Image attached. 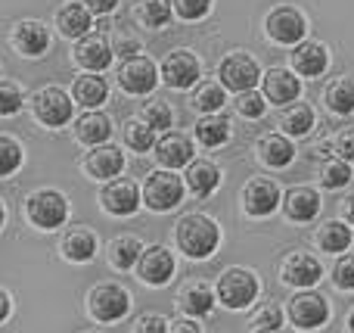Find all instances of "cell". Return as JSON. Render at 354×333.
Wrapping results in <instances>:
<instances>
[{
  "instance_id": "d590c367",
  "label": "cell",
  "mask_w": 354,
  "mask_h": 333,
  "mask_svg": "<svg viewBox=\"0 0 354 333\" xmlns=\"http://www.w3.org/2000/svg\"><path fill=\"white\" fill-rule=\"evenodd\" d=\"M189 103H193V109L205 112V116H214V112L224 106V87L214 84V81H202V84L193 91Z\"/></svg>"
},
{
  "instance_id": "4dcf8cb0",
  "label": "cell",
  "mask_w": 354,
  "mask_h": 333,
  "mask_svg": "<svg viewBox=\"0 0 354 333\" xmlns=\"http://www.w3.org/2000/svg\"><path fill=\"white\" fill-rule=\"evenodd\" d=\"M56 25L66 37H84L91 31V12L84 3H68L56 12Z\"/></svg>"
},
{
  "instance_id": "d6a6232c",
  "label": "cell",
  "mask_w": 354,
  "mask_h": 333,
  "mask_svg": "<svg viewBox=\"0 0 354 333\" xmlns=\"http://www.w3.org/2000/svg\"><path fill=\"white\" fill-rule=\"evenodd\" d=\"M280 128L286 131V137H305L314 128V109L308 103H292L283 109Z\"/></svg>"
},
{
  "instance_id": "e575fe53",
  "label": "cell",
  "mask_w": 354,
  "mask_h": 333,
  "mask_svg": "<svg viewBox=\"0 0 354 333\" xmlns=\"http://www.w3.org/2000/svg\"><path fill=\"white\" fill-rule=\"evenodd\" d=\"M134 19L147 28H162L171 19V0H137Z\"/></svg>"
},
{
  "instance_id": "11a10c76",
  "label": "cell",
  "mask_w": 354,
  "mask_h": 333,
  "mask_svg": "<svg viewBox=\"0 0 354 333\" xmlns=\"http://www.w3.org/2000/svg\"><path fill=\"white\" fill-rule=\"evenodd\" d=\"M348 333H354V309H351V315H348Z\"/></svg>"
},
{
  "instance_id": "4fadbf2b",
  "label": "cell",
  "mask_w": 354,
  "mask_h": 333,
  "mask_svg": "<svg viewBox=\"0 0 354 333\" xmlns=\"http://www.w3.org/2000/svg\"><path fill=\"white\" fill-rule=\"evenodd\" d=\"M264 28H268L270 41L277 44H299L305 37L308 25H305V16L295 6H277V10H270Z\"/></svg>"
},
{
  "instance_id": "f35d334b",
  "label": "cell",
  "mask_w": 354,
  "mask_h": 333,
  "mask_svg": "<svg viewBox=\"0 0 354 333\" xmlns=\"http://www.w3.org/2000/svg\"><path fill=\"white\" fill-rule=\"evenodd\" d=\"M124 143L137 153H149L156 147V131L143 122H128L124 125Z\"/></svg>"
},
{
  "instance_id": "2e32d148",
  "label": "cell",
  "mask_w": 354,
  "mask_h": 333,
  "mask_svg": "<svg viewBox=\"0 0 354 333\" xmlns=\"http://www.w3.org/2000/svg\"><path fill=\"white\" fill-rule=\"evenodd\" d=\"M153 150L165 172H174V168H183L187 162H193V141H189L187 134H177V131L162 134Z\"/></svg>"
},
{
  "instance_id": "7dc6e473",
  "label": "cell",
  "mask_w": 354,
  "mask_h": 333,
  "mask_svg": "<svg viewBox=\"0 0 354 333\" xmlns=\"http://www.w3.org/2000/svg\"><path fill=\"white\" fill-rule=\"evenodd\" d=\"M134 333H168V321L162 315H143L134 324Z\"/></svg>"
},
{
  "instance_id": "f6af8a7d",
  "label": "cell",
  "mask_w": 354,
  "mask_h": 333,
  "mask_svg": "<svg viewBox=\"0 0 354 333\" xmlns=\"http://www.w3.org/2000/svg\"><path fill=\"white\" fill-rule=\"evenodd\" d=\"M333 284L339 290H354V255H339L333 265Z\"/></svg>"
},
{
  "instance_id": "9f6ffc18",
  "label": "cell",
  "mask_w": 354,
  "mask_h": 333,
  "mask_svg": "<svg viewBox=\"0 0 354 333\" xmlns=\"http://www.w3.org/2000/svg\"><path fill=\"white\" fill-rule=\"evenodd\" d=\"M277 333H295V330H277Z\"/></svg>"
},
{
  "instance_id": "44dd1931",
  "label": "cell",
  "mask_w": 354,
  "mask_h": 333,
  "mask_svg": "<svg viewBox=\"0 0 354 333\" xmlns=\"http://www.w3.org/2000/svg\"><path fill=\"white\" fill-rule=\"evenodd\" d=\"M301 93V81L295 78L292 72H286V69H270L268 75H264V100H270V103H295Z\"/></svg>"
},
{
  "instance_id": "f5cc1de1",
  "label": "cell",
  "mask_w": 354,
  "mask_h": 333,
  "mask_svg": "<svg viewBox=\"0 0 354 333\" xmlns=\"http://www.w3.org/2000/svg\"><path fill=\"white\" fill-rule=\"evenodd\" d=\"M342 212H345V222L354 224V193L351 197H345V203H342Z\"/></svg>"
},
{
  "instance_id": "ab89813d",
  "label": "cell",
  "mask_w": 354,
  "mask_h": 333,
  "mask_svg": "<svg viewBox=\"0 0 354 333\" xmlns=\"http://www.w3.org/2000/svg\"><path fill=\"white\" fill-rule=\"evenodd\" d=\"M348 181H351V165L342 159H330L324 165V172H320V184H324L326 190H342Z\"/></svg>"
},
{
  "instance_id": "9a60e30c",
  "label": "cell",
  "mask_w": 354,
  "mask_h": 333,
  "mask_svg": "<svg viewBox=\"0 0 354 333\" xmlns=\"http://www.w3.org/2000/svg\"><path fill=\"white\" fill-rule=\"evenodd\" d=\"M196 78H199V60L189 50H174V53L165 56V62H162V81L168 87L187 91L189 84H196Z\"/></svg>"
},
{
  "instance_id": "9c48e42d",
  "label": "cell",
  "mask_w": 354,
  "mask_h": 333,
  "mask_svg": "<svg viewBox=\"0 0 354 333\" xmlns=\"http://www.w3.org/2000/svg\"><path fill=\"white\" fill-rule=\"evenodd\" d=\"M100 206H103V212H109V215H115V218H128V215H134L137 206H140V190H137V184L128 178L106 181V187L100 190Z\"/></svg>"
},
{
  "instance_id": "52a82bcc",
  "label": "cell",
  "mask_w": 354,
  "mask_h": 333,
  "mask_svg": "<svg viewBox=\"0 0 354 333\" xmlns=\"http://www.w3.org/2000/svg\"><path fill=\"white\" fill-rule=\"evenodd\" d=\"M218 78H221V87L245 93V91H255V84L261 81V69H258V62L249 53H239L236 50V53H230L221 62Z\"/></svg>"
},
{
  "instance_id": "603a6c76",
  "label": "cell",
  "mask_w": 354,
  "mask_h": 333,
  "mask_svg": "<svg viewBox=\"0 0 354 333\" xmlns=\"http://www.w3.org/2000/svg\"><path fill=\"white\" fill-rule=\"evenodd\" d=\"M292 66H295V72L305 75V78H317V75H324L326 66H330V53H326V47L320 41H301L292 53Z\"/></svg>"
},
{
  "instance_id": "60d3db41",
  "label": "cell",
  "mask_w": 354,
  "mask_h": 333,
  "mask_svg": "<svg viewBox=\"0 0 354 333\" xmlns=\"http://www.w3.org/2000/svg\"><path fill=\"white\" fill-rule=\"evenodd\" d=\"M22 165V147L12 137H0V178L12 174Z\"/></svg>"
},
{
  "instance_id": "30bf717a",
  "label": "cell",
  "mask_w": 354,
  "mask_h": 333,
  "mask_svg": "<svg viewBox=\"0 0 354 333\" xmlns=\"http://www.w3.org/2000/svg\"><path fill=\"white\" fill-rule=\"evenodd\" d=\"M118 84H122V91L134 93V97L149 93L159 84V69H156V62L147 60V56H131V60H124L122 66H118Z\"/></svg>"
},
{
  "instance_id": "ee69618b",
  "label": "cell",
  "mask_w": 354,
  "mask_h": 333,
  "mask_svg": "<svg viewBox=\"0 0 354 333\" xmlns=\"http://www.w3.org/2000/svg\"><path fill=\"white\" fill-rule=\"evenodd\" d=\"M171 10L187 22H196V19H202L212 10V0H171Z\"/></svg>"
},
{
  "instance_id": "8d00e7d4",
  "label": "cell",
  "mask_w": 354,
  "mask_h": 333,
  "mask_svg": "<svg viewBox=\"0 0 354 333\" xmlns=\"http://www.w3.org/2000/svg\"><path fill=\"white\" fill-rule=\"evenodd\" d=\"M280 327H283V309L277 303H261V309H255L249 318L252 333H277Z\"/></svg>"
},
{
  "instance_id": "c3c4849f",
  "label": "cell",
  "mask_w": 354,
  "mask_h": 333,
  "mask_svg": "<svg viewBox=\"0 0 354 333\" xmlns=\"http://www.w3.org/2000/svg\"><path fill=\"white\" fill-rule=\"evenodd\" d=\"M112 56H122V60L140 56V41H137V37H118V41L112 44Z\"/></svg>"
},
{
  "instance_id": "8fae6325",
  "label": "cell",
  "mask_w": 354,
  "mask_h": 333,
  "mask_svg": "<svg viewBox=\"0 0 354 333\" xmlns=\"http://www.w3.org/2000/svg\"><path fill=\"white\" fill-rule=\"evenodd\" d=\"M280 187L270 178H252L243 190V209L249 218H268L280 209Z\"/></svg>"
},
{
  "instance_id": "4316f807",
  "label": "cell",
  "mask_w": 354,
  "mask_h": 333,
  "mask_svg": "<svg viewBox=\"0 0 354 333\" xmlns=\"http://www.w3.org/2000/svg\"><path fill=\"white\" fill-rule=\"evenodd\" d=\"M75 137L84 147H103L112 137V122L103 112H84V116L75 122Z\"/></svg>"
},
{
  "instance_id": "cb8c5ba5",
  "label": "cell",
  "mask_w": 354,
  "mask_h": 333,
  "mask_svg": "<svg viewBox=\"0 0 354 333\" xmlns=\"http://www.w3.org/2000/svg\"><path fill=\"white\" fill-rule=\"evenodd\" d=\"M10 41L22 56H41V53H47V47H50L47 28H44L41 22H31V19L28 22H19L16 28H12Z\"/></svg>"
},
{
  "instance_id": "f546056e",
  "label": "cell",
  "mask_w": 354,
  "mask_h": 333,
  "mask_svg": "<svg viewBox=\"0 0 354 333\" xmlns=\"http://www.w3.org/2000/svg\"><path fill=\"white\" fill-rule=\"evenodd\" d=\"M75 100H78L81 106H87V109H93V106H100L106 100V93H109V84H106V78H100L97 72H84L75 78Z\"/></svg>"
},
{
  "instance_id": "f1b7e54d",
  "label": "cell",
  "mask_w": 354,
  "mask_h": 333,
  "mask_svg": "<svg viewBox=\"0 0 354 333\" xmlns=\"http://www.w3.org/2000/svg\"><path fill=\"white\" fill-rule=\"evenodd\" d=\"M317 246L324 249V253H345V249L351 246V240H354V234H351V228L345 222H324L317 228Z\"/></svg>"
},
{
  "instance_id": "5bb4252c",
  "label": "cell",
  "mask_w": 354,
  "mask_h": 333,
  "mask_svg": "<svg viewBox=\"0 0 354 333\" xmlns=\"http://www.w3.org/2000/svg\"><path fill=\"white\" fill-rule=\"evenodd\" d=\"M174 268H177V262L165 246H147L140 262H137V274L149 287H165L174 278Z\"/></svg>"
},
{
  "instance_id": "db71d44e",
  "label": "cell",
  "mask_w": 354,
  "mask_h": 333,
  "mask_svg": "<svg viewBox=\"0 0 354 333\" xmlns=\"http://www.w3.org/2000/svg\"><path fill=\"white\" fill-rule=\"evenodd\" d=\"M3 222H6V209H3V203H0V228H3Z\"/></svg>"
},
{
  "instance_id": "7402d4cb",
  "label": "cell",
  "mask_w": 354,
  "mask_h": 333,
  "mask_svg": "<svg viewBox=\"0 0 354 333\" xmlns=\"http://www.w3.org/2000/svg\"><path fill=\"white\" fill-rule=\"evenodd\" d=\"M59 253H62V259L75 262V265H84V262H91L97 255V237L87 228H72L62 234Z\"/></svg>"
},
{
  "instance_id": "d6986e66",
  "label": "cell",
  "mask_w": 354,
  "mask_h": 333,
  "mask_svg": "<svg viewBox=\"0 0 354 333\" xmlns=\"http://www.w3.org/2000/svg\"><path fill=\"white\" fill-rule=\"evenodd\" d=\"M84 172L97 181H115L124 172V153L118 147H97L87 153L84 159Z\"/></svg>"
},
{
  "instance_id": "e0dca14e",
  "label": "cell",
  "mask_w": 354,
  "mask_h": 333,
  "mask_svg": "<svg viewBox=\"0 0 354 333\" xmlns=\"http://www.w3.org/2000/svg\"><path fill=\"white\" fill-rule=\"evenodd\" d=\"M280 206H283L289 222L305 224V222H311V218H317L320 193L314 190V187H292V190H286V197L280 199Z\"/></svg>"
},
{
  "instance_id": "277c9868",
  "label": "cell",
  "mask_w": 354,
  "mask_h": 333,
  "mask_svg": "<svg viewBox=\"0 0 354 333\" xmlns=\"http://www.w3.org/2000/svg\"><path fill=\"white\" fill-rule=\"evenodd\" d=\"M87 312L100 324H115L131 312V293L122 284H97L87 293Z\"/></svg>"
},
{
  "instance_id": "83f0119b",
  "label": "cell",
  "mask_w": 354,
  "mask_h": 333,
  "mask_svg": "<svg viewBox=\"0 0 354 333\" xmlns=\"http://www.w3.org/2000/svg\"><path fill=\"white\" fill-rule=\"evenodd\" d=\"M143 249H147V246L140 243V237H134V234H122V237H115V240H109L106 259H109V265H112V268H118V271H128V268H134L137 262H140Z\"/></svg>"
},
{
  "instance_id": "8992f818",
  "label": "cell",
  "mask_w": 354,
  "mask_h": 333,
  "mask_svg": "<svg viewBox=\"0 0 354 333\" xmlns=\"http://www.w3.org/2000/svg\"><path fill=\"white\" fill-rule=\"evenodd\" d=\"M286 315L299 330H317V327H324V324L330 321V303H326L320 293L301 290V293H295V296L289 299Z\"/></svg>"
},
{
  "instance_id": "836d02e7",
  "label": "cell",
  "mask_w": 354,
  "mask_h": 333,
  "mask_svg": "<svg viewBox=\"0 0 354 333\" xmlns=\"http://www.w3.org/2000/svg\"><path fill=\"white\" fill-rule=\"evenodd\" d=\"M326 106H330V112H336V116H351L354 112V78L342 75V78L333 81V84L326 87Z\"/></svg>"
},
{
  "instance_id": "ffe728a7",
  "label": "cell",
  "mask_w": 354,
  "mask_h": 333,
  "mask_svg": "<svg viewBox=\"0 0 354 333\" xmlns=\"http://www.w3.org/2000/svg\"><path fill=\"white\" fill-rule=\"evenodd\" d=\"M75 62L84 72H103L112 62V47L103 35H87L75 44Z\"/></svg>"
},
{
  "instance_id": "816d5d0a",
  "label": "cell",
  "mask_w": 354,
  "mask_h": 333,
  "mask_svg": "<svg viewBox=\"0 0 354 333\" xmlns=\"http://www.w3.org/2000/svg\"><path fill=\"white\" fill-rule=\"evenodd\" d=\"M10 312H12V296L6 290H0V324L10 318Z\"/></svg>"
},
{
  "instance_id": "74e56055",
  "label": "cell",
  "mask_w": 354,
  "mask_h": 333,
  "mask_svg": "<svg viewBox=\"0 0 354 333\" xmlns=\"http://www.w3.org/2000/svg\"><path fill=\"white\" fill-rule=\"evenodd\" d=\"M143 125H149L153 131H162V134H168V128L174 125V112L168 103H162V100H153V103L143 106Z\"/></svg>"
},
{
  "instance_id": "f907efd6",
  "label": "cell",
  "mask_w": 354,
  "mask_h": 333,
  "mask_svg": "<svg viewBox=\"0 0 354 333\" xmlns=\"http://www.w3.org/2000/svg\"><path fill=\"white\" fill-rule=\"evenodd\" d=\"M168 333H202V327L193 321V318H180V321L168 324Z\"/></svg>"
},
{
  "instance_id": "ac0fdd59",
  "label": "cell",
  "mask_w": 354,
  "mask_h": 333,
  "mask_svg": "<svg viewBox=\"0 0 354 333\" xmlns=\"http://www.w3.org/2000/svg\"><path fill=\"white\" fill-rule=\"evenodd\" d=\"M214 305V290L205 280H187L177 293V309L187 318H205Z\"/></svg>"
},
{
  "instance_id": "7bdbcfd3",
  "label": "cell",
  "mask_w": 354,
  "mask_h": 333,
  "mask_svg": "<svg viewBox=\"0 0 354 333\" xmlns=\"http://www.w3.org/2000/svg\"><path fill=\"white\" fill-rule=\"evenodd\" d=\"M236 109H239V116H245V118H261L268 103H264V97L258 91H245L236 97Z\"/></svg>"
},
{
  "instance_id": "6da1fadb",
  "label": "cell",
  "mask_w": 354,
  "mask_h": 333,
  "mask_svg": "<svg viewBox=\"0 0 354 333\" xmlns=\"http://www.w3.org/2000/svg\"><path fill=\"white\" fill-rule=\"evenodd\" d=\"M174 240L177 249H180L187 259H208V255L218 249L221 243V228L218 222H212L208 215H183L174 228Z\"/></svg>"
},
{
  "instance_id": "484cf974",
  "label": "cell",
  "mask_w": 354,
  "mask_h": 333,
  "mask_svg": "<svg viewBox=\"0 0 354 333\" xmlns=\"http://www.w3.org/2000/svg\"><path fill=\"white\" fill-rule=\"evenodd\" d=\"M255 150H258V159L268 168H286L295 159V147L286 134H264L255 143Z\"/></svg>"
},
{
  "instance_id": "1f68e13d",
  "label": "cell",
  "mask_w": 354,
  "mask_h": 333,
  "mask_svg": "<svg viewBox=\"0 0 354 333\" xmlns=\"http://www.w3.org/2000/svg\"><path fill=\"white\" fill-rule=\"evenodd\" d=\"M196 141L202 147L214 150V147H224L230 141V122L224 116H205L196 122Z\"/></svg>"
},
{
  "instance_id": "ba28073f",
  "label": "cell",
  "mask_w": 354,
  "mask_h": 333,
  "mask_svg": "<svg viewBox=\"0 0 354 333\" xmlns=\"http://www.w3.org/2000/svg\"><path fill=\"white\" fill-rule=\"evenodd\" d=\"M75 103L68 100V93L62 87H44L35 97V118L47 128H62L72 118Z\"/></svg>"
},
{
  "instance_id": "d4e9b609",
  "label": "cell",
  "mask_w": 354,
  "mask_h": 333,
  "mask_svg": "<svg viewBox=\"0 0 354 333\" xmlns=\"http://www.w3.org/2000/svg\"><path fill=\"white\" fill-rule=\"evenodd\" d=\"M218 184H221V168L214 165V162H208V159L189 162V168H187V190L193 193L196 199L212 197V193L218 190Z\"/></svg>"
},
{
  "instance_id": "b9f144b4",
  "label": "cell",
  "mask_w": 354,
  "mask_h": 333,
  "mask_svg": "<svg viewBox=\"0 0 354 333\" xmlns=\"http://www.w3.org/2000/svg\"><path fill=\"white\" fill-rule=\"evenodd\" d=\"M22 109V87L0 78V116H16Z\"/></svg>"
},
{
  "instance_id": "5b68a950",
  "label": "cell",
  "mask_w": 354,
  "mask_h": 333,
  "mask_svg": "<svg viewBox=\"0 0 354 333\" xmlns=\"http://www.w3.org/2000/svg\"><path fill=\"white\" fill-rule=\"evenodd\" d=\"M25 215L35 228L41 231H56L66 224L68 218V199L62 197L59 190H35L28 199H25Z\"/></svg>"
},
{
  "instance_id": "7c38bea8",
  "label": "cell",
  "mask_w": 354,
  "mask_h": 333,
  "mask_svg": "<svg viewBox=\"0 0 354 333\" xmlns=\"http://www.w3.org/2000/svg\"><path fill=\"white\" fill-rule=\"evenodd\" d=\"M320 278H324V265L311 253H292L280 265V280L289 287H299V290H311Z\"/></svg>"
},
{
  "instance_id": "bcb514c9",
  "label": "cell",
  "mask_w": 354,
  "mask_h": 333,
  "mask_svg": "<svg viewBox=\"0 0 354 333\" xmlns=\"http://www.w3.org/2000/svg\"><path fill=\"white\" fill-rule=\"evenodd\" d=\"M333 150L339 153V159L342 162H354V128L342 131V134L333 141Z\"/></svg>"
},
{
  "instance_id": "3957f363",
  "label": "cell",
  "mask_w": 354,
  "mask_h": 333,
  "mask_svg": "<svg viewBox=\"0 0 354 333\" xmlns=\"http://www.w3.org/2000/svg\"><path fill=\"white\" fill-rule=\"evenodd\" d=\"M183 190H187V187H183L180 174L159 168V172L147 174V184H143V190H140V203L153 212H171L180 206Z\"/></svg>"
},
{
  "instance_id": "681fc988",
  "label": "cell",
  "mask_w": 354,
  "mask_h": 333,
  "mask_svg": "<svg viewBox=\"0 0 354 333\" xmlns=\"http://www.w3.org/2000/svg\"><path fill=\"white\" fill-rule=\"evenodd\" d=\"M84 3H87V12H91V16L93 12H97V16H106V12L115 10L118 0H84Z\"/></svg>"
},
{
  "instance_id": "7a4b0ae2",
  "label": "cell",
  "mask_w": 354,
  "mask_h": 333,
  "mask_svg": "<svg viewBox=\"0 0 354 333\" xmlns=\"http://www.w3.org/2000/svg\"><path fill=\"white\" fill-rule=\"evenodd\" d=\"M258 293H261V284H258L255 271L239 268V265L221 271L218 287H214V299H218L221 305H227V309H233V312L249 309V305L258 299Z\"/></svg>"
}]
</instances>
